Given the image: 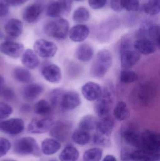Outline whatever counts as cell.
<instances>
[{
    "mask_svg": "<svg viewBox=\"0 0 160 161\" xmlns=\"http://www.w3.org/2000/svg\"><path fill=\"white\" fill-rule=\"evenodd\" d=\"M112 64L111 54L106 50L100 51L92 63L91 74L95 78H101L107 73Z\"/></svg>",
    "mask_w": 160,
    "mask_h": 161,
    "instance_id": "6da1fadb",
    "label": "cell"
},
{
    "mask_svg": "<svg viewBox=\"0 0 160 161\" xmlns=\"http://www.w3.org/2000/svg\"><path fill=\"white\" fill-rule=\"evenodd\" d=\"M70 25L65 19H56L47 23L44 27V32L48 36L58 40L65 39L68 35Z\"/></svg>",
    "mask_w": 160,
    "mask_h": 161,
    "instance_id": "7a4b0ae2",
    "label": "cell"
},
{
    "mask_svg": "<svg viewBox=\"0 0 160 161\" xmlns=\"http://www.w3.org/2000/svg\"><path fill=\"white\" fill-rule=\"evenodd\" d=\"M14 152L20 156L41 155L40 148L34 139L30 137H23L18 140L14 144Z\"/></svg>",
    "mask_w": 160,
    "mask_h": 161,
    "instance_id": "3957f363",
    "label": "cell"
},
{
    "mask_svg": "<svg viewBox=\"0 0 160 161\" xmlns=\"http://www.w3.org/2000/svg\"><path fill=\"white\" fill-rule=\"evenodd\" d=\"M112 98L111 92L106 88L102 89L101 95L96 100L95 110L99 117L102 118L109 115L111 108Z\"/></svg>",
    "mask_w": 160,
    "mask_h": 161,
    "instance_id": "277c9868",
    "label": "cell"
},
{
    "mask_svg": "<svg viewBox=\"0 0 160 161\" xmlns=\"http://www.w3.org/2000/svg\"><path fill=\"white\" fill-rule=\"evenodd\" d=\"M72 125L69 121H58L54 123L50 129L52 137L58 142L67 141L70 135Z\"/></svg>",
    "mask_w": 160,
    "mask_h": 161,
    "instance_id": "5b68a950",
    "label": "cell"
},
{
    "mask_svg": "<svg viewBox=\"0 0 160 161\" xmlns=\"http://www.w3.org/2000/svg\"><path fill=\"white\" fill-rule=\"evenodd\" d=\"M142 147L155 152H160L159 133L150 130H146L141 134Z\"/></svg>",
    "mask_w": 160,
    "mask_h": 161,
    "instance_id": "8992f818",
    "label": "cell"
},
{
    "mask_svg": "<svg viewBox=\"0 0 160 161\" xmlns=\"http://www.w3.org/2000/svg\"><path fill=\"white\" fill-rule=\"evenodd\" d=\"M34 49L37 55L46 58L53 57L57 51L55 43L44 39L37 40L34 44Z\"/></svg>",
    "mask_w": 160,
    "mask_h": 161,
    "instance_id": "52a82bcc",
    "label": "cell"
},
{
    "mask_svg": "<svg viewBox=\"0 0 160 161\" xmlns=\"http://www.w3.org/2000/svg\"><path fill=\"white\" fill-rule=\"evenodd\" d=\"M54 123L50 117L34 118L28 125L27 130L31 134H41L50 130Z\"/></svg>",
    "mask_w": 160,
    "mask_h": 161,
    "instance_id": "ba28073f",
    "label": "cell"
},
{
    "mask_svg": "<svg viewBox=\"0 0 160 161\" xmlns=\"http://www.w3.org/2000/svg\"><path fill=\"white\" fill-rule=\"evenodd\" d=\"M24 128V122L20 118L0 121V130L10 135H18L23 131Z\"/></svg>",
    "mask_w": 160,
    "mask_h": 161,
    "instance_id": "9c48e42d",
    "label": "cell"
},
{
    "mask_svg": "<svg viewBox=\"0 0 160 161\" xmlns=\"http://www.w3.org/2000/svg\"><path fill=\"white\" fill-rule=\"evenodd\" d=\"M0 52L9 57L18 58L24 52V47L21 43L6 41L0 44Z\"/></svg>",
    "mask_w": 160,
    "mask_h": 161,
    "instance_id": "30bf717a",
    "label": "cell"
},
{
    "mask_svg": "<svg viewBox=\"0 0 160 161\" xmlns=\"http://www.w3.org/2000/svg\"><path fill=\"white\" fill-rule=\"evenodd\" d=\"M81 103L80 97L74 91L65 92L61 99L60 106L66 110H71L79 107Z\"/></svg>",
    "mask_w": 160,
    "mask_h": 161,
    "instance_id": "8fae6325",
    "label": "cell"
},
{
    "mask_svg": "<svg viewBox=\"0 0 160 161\" xmlns=\"http://www.w3.org/2000/svg\"><path fill=\"white\" fill-rule=\"evenodd\" d=\"M121 136L127 144L140 148L142 147L141 134L132 127L124 128L121 131Z\"/></svg>",
    "mask_w": 160,
    "mask_h": 161,
    "instance_id": "7c38bea8",
    "label": "cell"
},
{
    "mask_svg": "<svg viewBox=\"0 0 160 161\" xmlns=\"http://www.w3.org/2000/svg\"><path fill=\"white\" fill-rule=\"evenodd\" d=\"M160 158V152H152L140 148L131 151L130 161H158Z\"/></svg>",
    "mask_w": 160,
    "mask_h": 161,
    "instance_id": "4fadbf2b",
    "label": "cell"
},
{
    "mask_svg": "<svg viewBox=\"0 0 160 161\" xmlns=\"http://www.w3.org/2000/svg\"><path fill=\"white\" fill-rule=\"evenodd\" d=\"M82 93L85 98L88 101L97 100L101 95L102 88L96 82L88 81L82 87Z\"/></svg>",
    "mask_w": 160,
    "mask_h": 161,
    "instance_id": "5bb4252c",
    "label": "cell"
},
{
    "mask_svg": "<svg viewBox=\"0 0 160 161\" xmlns=\"http://www.w3.org/2000/svg\"><path fill=\"white\" fill-rule=\"evenodd\" d=\"M141 56L136 51L128 50L121 53L120 63L123 69H129L140 61Z\"/></svg>",
    "mask_w": 160,
    "mask_h": 161,
    "instance_id": "9a60e30c",
    "label": "cell"
},
{
    "mask_svg": "<svg viewBox=\"0 0 160 161\" xmlns=\"http://www.w3.org/2000/svg\"><path fill=\"white\" fill-rule=\"evenodd\" d=\"M140 34L143 36L155 42L160 48V27L157 25L147 23L143 25L140 29Z\"/></svg>",
    "mask_w": 160,
    "mask_h": 161,
    "instance_id": "2e32d148",
    "label": "cell"
},
{
    "mask_svg": "<svg viewBox=\"0 0 160 161\" xmlns=\"http://www.w3.org/2000/svg\"><path fill=\"white\" fill-rule=\"evenodd\" d=\"M133 47L140 54L146 55L154 53L158 48L155 42L146 38H142L136 40L134 42Z\"/></svg>",
    "mask_w": 160,
    "mask_h": 161,
    "instance_id": "e0dca14e",
    "label": "cell"
},
{
    "mask_svg": "<svg viewBox=\"0 0 160 161\" xmlns=\"http://www.w3.org/2000/svg\"><path fill=\"white\" fill-rule=\"evenodd\" d=\"M41 75L45 80L51 83H59L62 79V73L60 68L55 64H49L44 67Z\"/></svg>",
    "mask_w": 160,
    "mask_h": 161,
    "instance_id": "ac0fdd59",
    "label": "cell"
},
{
    "mask_svg": "<svg viewBox=\"0 0 160 161\" xmlns=\"http://www.w3.org/2000/svg\"><path fill=\"white\" fill-rule=\"evenodd\" d=\"M70 38L74 42H82L87 38L89 29L85 25L78 24L73 26L69 31Z\"/></svg>",
    "mask_w": 160,
    "mask_h": 161,
    "instance_id": "d6986e66",
    "label": "cell"
},
{
    "mask_svg": "<svg viewBox=\"0 0 160 161\" xmlns=\"http://www.w3.org/2000/svg\"><path fill=\"white\" fill-rule=\"evenodd\" d=\"M43 10V7L39 3H34L26 7L23 13V20L29 23L37 20Z\"/></svg>",
    "mask_w": 160,
    "mask_h": 161,
    "instance_id": "ffe728a7",
    "label": "cell"
},
{
    "mask_svg": "<svg viewBox=\"0 0 160 161\" xmlns=\"http://www.w3.org/2000/svg\"><path fill=\"white\" fill-rule=\"evenodd\" d=\"M22 63L29 69H36L40 64V60L34 51L31 49L24 51L21 55Z\"/></svg>",
    "mask_w": 160,
    "mask_h": 161,
    "instance_id": "44dd1931",
    "label": "cell"
},
{
    "mask_svg": "<svg viewBox=\"0 0 160 161\" xmlns=\"http://www.w3.org/2000/svg\"><path fill=\"white\" fill-rule=\"evenodd\" d=\"M115 126V121L113 118L109 115L102 117L98 121L97 124V132L107 136H110Z\"/></svg>",
    "mask_w": 160,
    "mask_h": 161,
    "instance_id": "7402d4cb",
    "label": "cell"
},
{
    "mask_svg": "<svg viewBox=\"0 0 160 161\" xmlns=\"http://www.w3.org/2000/svg\"><path fill=\"white\" fill-rule=\"evenodd\" d=\"M44 90V87L41 84L38 83L29 84L23 88L22 95L26 100L32 101L40 95Z\"/></svg>",
    "mask_w": 160,
    "mask_h": 161,
    "instance_id": "603a6c76",
    "label": "cell"
},
{
    "mask_svg": "<svg viewBox=\"0 0 160 161\" xmlns=\"http://www.w3.org/2000/svg\"><path fill=\"white\" fill-rule=\"evenodd\" d=\"M5 30L6 34L11 37H18L22 32V23L17 19H11L5 25Z\"/></svg>",
    "mask_w": 160,
    "mask_h": 161,
    "instance_id": "cb8c5ba5",
    "label": "cell"
},
{
    "mask_svg": "<svg viewBox=\"0 0 160 161\" xmlns=\"http://www.w3.org/2000/svg\"><path fill=\"white\" fill-rule=\"evenodd\" d=\"M76 57L82 62L90 61L94 55L93 48L89 44L82 43L77 47L75 52Z\"/></svg>",
    "mask_w": 160,
    "mask_h": 161,
    "instance_id": "d4e9b609",
    "label": "cell"
},
{
    "mask_svg": "<svg viewBox=\"0 0 160 161\" xmlns=\"http://www.w3.org/2000/svg\"><path fill=\"white\" fill-rule=\"evenodd\" d=\"M61 144L54 139H46L41 143V151L44 155L51 156L57 153L61 148Z\"/></svg>",
    "mask_w": 160,
    "mask_h": 161,
    "instance_id": "484cf974",
    "label": "cell"
},
{
    "mask_svg": "<svg viewBox=\"0 0 160 161\" xmlns=\"http://www.w3.org/2000/svg\"><path fill=\"white\" fill-rule=\"evenodd\" d=\"M113 114L115 118L117 121H125L130 116V110L126 103L121 101L118 102L115 107Z\"/></svg>",
    "mask_w": 160,
    "mask_h": 161,
    "instance_id": "4316f807",
    "label": "cell"
},
{
    "mask_svg": "<svg viewBox=\"0 0 160 161\" xmlns=\"http://www.w3.org/2000/svg\"><path fill=\"white\" fill-rule=\"evenodd\" d=\"M80 157L78 149L72 145H68L59 155L60 161H77Z\"/></svg>",
    "mask_w": 160,
    "mask_h": 161,
    "instance_id": "83f0119b",
    "label": "cell"
},
{
    "mask_svg": "<svg viewBox=\"0 0 160 161\" xmlns=\"http://www.w3.org/2000/svg\"><path fill=\"white\" fill-rule=\"evenodd\" d=\"M97 122L94 115L87 114L81 119L79 124V128L89 132L96 129Z\"/></svg>",
    "mask_w": 160,
    "mask_h": 161,
    "instance_id": "f1b7e54d",
    "label": "cell"
},
{
    "mask_svg": "<svg viewBox=\"0 0 160 161\" xmlns=\"http://www.w3.org/2000/svg\"><path fill=\"white\" fill-rule=\"evenodd\" d=\"M13 76L15 80L21 83H28L32 79V74L26 68L18 67L14 69Z\"/></svg>",
    "mask_w": 160,
    "mask_h": 161,
    "instance_id": "f546056e",
    "label": "cell"
},
{
    "mask_svg": "<svg viewBox=\"0 0 160 161\" xmlns=\"http://www.w3.org/2000/svg\"><path fill=\"white\" fill-rule=\"evenodd\" d=\"M71 138L72 141L77 144L84 146L89 143L91 135L88 131L78 128L72 133Z\"/></svg>",
    "mask_w": 160,
    "mask_h": 161,
    "instance_id": "4dcf8cb0",
    "label": "cell"
},
{
    "mask_svg": "<svg viewBox=\"0 0 160 161\" xmlns=\"http://www.w3.org/2000/svg\"><path fill=\"white\" fill-rule=\"evenodd\" d=\"M52 108L51 104L49 101L45 99H41L34 105V111L39 115H47L51 113Z\"/></svg>",
    "mask_w": 160,
    "mask_h": 161,
    "instance_id": "1f68e13d",
    "label": "cell"
},
{
    "mask_svg": "<svg viewBox=\"0 0 160 161\" xmlns=\"http://www.w3.org/2000/svg\"><path fill=\"white\" fill-rule=\"evenodd\" d=\"M103 155V150L100 148H90L84 152V161H100Z\"/></svg>",
    "mask_w": 160,
    "mask_h": 161,
    "instance_id": "d6a6232c",
    "label": "cell"
},
{
    "mask_svg": "<svg viewBox=\"0 0 160 161\" xmlns=\"http://www.w3.org/2000/svg\"><path fill=\"white\" fill-rule=\"evenodd\" d=\"M90 17V13L86 8L80 7L73 12L72 19L77 23H83L88 20Z\"/></svg>",
    "mask_w": 160,
    "mask_h": 161,
    "instance_id": "836d02e7",
    "label": "cell"
},
{
    "mask_svg": "<svg viewBox=\"0 0 160 161\" xmlns=\"http://www.w3.org/2000/svg\"><path fill=\"white\" fill-rule=\"evenodd\" d=\"M145 12L151 15H156L160 11V0H149L144 6Z\"/></svg>",
    "mask_w": 160,
    "mask_h": 161,
    "instance_id": "e575fe53",
    "label": "cell"
},
{
    "mask_svg": "<svg viewBox=\"0 0 160 161\" xmlns=\"http://www.w3.org/2000/svg\"><path fill=\"white\" fill-rule=\"evenodd\" d=\"M120 80L123 83H130L136 81L138 79V76L133 71L123 69L120 73Z\"/></svg>",
    "mask_w": 160,
    "mask_h": 161,
    "instance_id": "d590c367",
    "label": "cell"
},
{
    "mask_svg": "<svg viewBox=\"0 0 160 161\" xmlns=\"http://www.w3.org/2000/svg\"><path fill=\"white\" fill-rule=\"evenodd\" d=\"M65 92V90L61 88L54 89L51 92L49 96L50 100V104L53 107H56L58 105L60 106L62 96Z\"/></svg>",
    "mask_w": 160,
    "mask_h": 161,
    "instance_id": "8d00e7d4",
    "label": "cell"
},
{
    "mask_svg": "<svg viewBox=\"0 0 160 161\" xmlns=\"http://www.w3.org/2000/svg\"><path fill=\"white\" fill-rule=\"evenodd\" d=\"M110 136L96 132L94 136V142L95 144L103 147H108L111 145Z\"/></svg>",
    "mask_w": 160,
    "mask_h": 161,
    "instance_id": "74e56055",
    "label": "cell"
},
{
    "mask_svg": "<svg viewBox=\"0 0 160 161\" xmlns=\"http://www.w3.org/2000/svg\"><path fill=\"white\" fill-rule=\"evenodd\" d=\"M56 2L60 8L61 15H69L72 8V0H57Z\"/></svg>",
    "mask_w": 160,
    "mask_h": 161,
    "instance_id": "f35d334b",
    "label": "cell"
},
{
    "mask_svg": "<svg viewBox=\"0 0 160 161\" xmlns=\"http://www.w3.org/2000/svg\"><path fill=\"white\" fill-rule=\"evenodd\" d=\"M47 14L49 17L52 18H59L61 16V10L56 1L49 5L47 8Z\"/></svg>",
    "mask_w": 160,
    "mask_h": 161,
    "instance_id": "ab89813d",
    "label": "cell"
},
{
    "mask_svg": "<svg viewBox=\"0 0 160 161\" xmlns=\"http://www.w3.org/2000/svg\"><path fill=\"white\" fill-rule=\"evenodd\" d=\"M122 8L127 11H137L139 8V0H121Z\"/></svg>",
    "mask_w": 160,
    "mask_h": 161,
    "instance_id": "60d3db41",
    "label": "cell"
},
{
    "mask_svg": "<svg viewBox=\"0 0 160 161\" xmlns=\"http://www.w3.org/2000/svg\"><path fill=\"white\" fill-rule=\"evenodd\" d=\"M13 112L11 106L4 102H0V119H6Z\"/></svg>",
    "mask_w": 160,
    "mask_h": 161,
    "instance_id": "b9f144b4",
    "label": "cell"
},
{
    "mask_svg": "<svg viewBox=\"0 0 160 161\" xmlns=\"http://www.w3.org/2000/svg\"><path fill=\"white\" fill-rule=\"evenodd\" d=\"M10 147L11 144L9 141L6 138L0 137V158L6 155Z\"/></svg>",
    "mask_w": 160,
    "mask_h": 161,
    "instance_id": "7bdbcfd3",
    "label": "cell"
},
{
    "mask_svg": "<svg viewBox=\"0 0 160 161\" xmlns=\"http://www.w3.org/2000/svg\"><path fill=\"white\" fill-rule=\"evenodd\" d=\"M0 94L6 100H12L15 97V94L13 90L11 88H4L2 90Z\"/></svg>",
    "mask_w": 160,
    "mask_h": 161,
    "instance_id": "ee69618b",
    "label": "cell"
},
{
    "mask_svg": "<svg viewBox=\"0 0 160 161\" xmlns=\"http://www.w3.org/2000/svg\"><path fill=\"white\" fill-rule=\"evenodd\" d=\"M107 1V0H88V3L93 9H100L105 6Z\"/></svg>",
    "mask_w": 160,
    "mask_h": 161,
    "instance_id": "f6af8a7d",
    "label": "cell"
},
{
    "mask_svg": "<svg viewBox=\"0 0 160 161\" xmlns=\"http://www.w3.org/2000/svg\"><path fill=\"white\" fill-rule=\"evenodd\" d=\"M9 6L8 0H0V17L5 16L8 14Z\"/></svg>",
    "mask_w": 160,
    "mask_h": 161,
    "instance_id": "bcb514c9",
    "label": "cell"
},
{
    "mask_svg": "<svg viewBox=\"0 0 160 161\" xmlns=\"http://www.w3.org/2000/svg\"><path fill=\"white\" fill-rule=\"evenodd\" d=\"M111 8L114 11H120L123 9L121 0H111Z\"/></svg>",
    "mask_w": 160,
    "mask_h": 161,
    "instance_id": "7dc6e473",
    "label": "cell"
},
{
    "mask_svg": "<svg viewBox=\"0 0 160 161\" xmlns=\"http://www.w3.org/2000/svg\"><path fill=\"white\" fill-rule=\"evenodd\" d=\"M28 0H8L10 5L13 6H18L20 5L27 2Z\"/></svg>",
    "mask_w": 160,
    "mask_h": 161,
    "instance_id": "c3c4849f",
    "label": "cell"
},
{
    "mask_svg": "<svg viewBox=\"0 0 160 161\" xmlns=\"http://www.w3.org/2000/svg\"><path fill=\"white\" fill-rule=\"evenodd\" d=\"M31 110V106L29 104H23L21 108V111L23 113H27L30 112Z\"/></svg>",
    "mask_w": 160,
    "mask_h": 161,
    "instance_id": "681fc988",
    "label": "cell"
},
{
    "mask_svg": "<svg viewBox=\"0 0 160 161\" xmlns=\"http://www.w3.org/2000/svg\"><path fill=\"white\" fill-rule=\"evenodd\" d=\"M102 161H117L114 156L112 155H107L103 159Z\"/></svg>",
    "mask_w": 160,
    "mask_h": 161,
    "instance_id": "f907efd6",
    "label": "cell"
},
{
    "mask_svg": "<svg viewBox=\"0 0 160 161\" xmlns=\"http://www.w3.org/2000/svg\"><path fill=\"white\" fill-rule=\"evenodd\" d=\"M4 79L3 78V76L0 75V93L2 90L4 88Z\"/></svg>",
    "mask_w": 160,
    "mask_h": 161,
    "instance_id": "816d5d0a",
    "label": "cell"
},
{
    "mask_svg": "<svg viewBox=\"0 0 160 161\" xmlns=\"http://www.w3.org/2000/svg\"><path fill=\"white\" fill-rule=\"evenodd\" d=\"M3 33H2V31H1V30H0V39H1L3 38Z\"/></svg>",
    "mask_w": 160,
    "mask_h": 161,
    "instance_id": "f5cc1de1",
    "label": "cell"
},
{
    "mask_svg": "<svg viewBox=\"0 0 160 161\" xmlns=\"http://www.w3.org/2000/svg\"><path fill=\"white\" fill-rule=\"evenodd\" d=\"M1 161H16L13 160H11V159H5V160H2Z\"/></svg>",
    "mask_w": 160,
    "mask_h": 161,
    "instance_id": "db71d44e",
    "label": "cell"
},
{
    "mask_svg": "<svg viewBox=\"0 0 160 161\" xmlns=\"http://www.w3.org/2000/svg\"><path fill=\"white\" fill-rule=\"evenodd\" d=\"M49 161H56V160L55 159H51L50 160H49Z\"/></svg>",
    "mask_w": 160,
    "mask_h": 161,
    "instance_id": "11a10c76",
    "label": "cell"
},
{
    "mask_svg": "<svg viewBox=\"0 0 160 161\" xmlns=\"http://www.w3.org/2000/svg\"><path fill=\"white\" fill-rule=\"evenodd\" d=\"M75 1H83V0H75Z\"/></svg>",
    "mask_w": 160,
    "mask_h": 161,
    "instance_id": "9f6ffc18",
    "label": "cell"
}]
</instances>
